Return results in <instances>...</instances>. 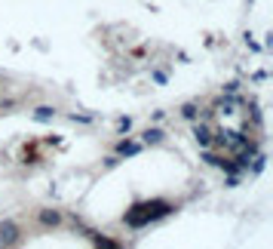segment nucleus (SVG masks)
<instances>
[{"mask_svg":"<svg viewBox=\"0 0 273 249\" xmlns=\"http://www.w3.org/2000/svg\"><path fill=\"white\" fill-rule=\"evenodd\" d=\"M172 213H175V206H172V203H166V200L138 203V206H132V209L126 213V225H132V228H141V225H148V222H157V219H163V216H172Z\"/></svg>","mask_w":273,"mask_h":249,"instance_id":"f257e3e1","label":"nucleus"},{"mask_svg":"<svg viewBox=\"0 0 273 249\" xmlns=\"http://www.w3.org/2000/svg\"><path fill=\"white\" fill-rule=\"evenodd\" d=\"M22 243V225L15 219L0 222V246H18Z\"/></svg>","mask_w":273,"mask_h":249,"instance_id":"f03ea898","label":"nucleus"},{"mask_svg":"<svg viewBox=\"0 0 273 249\" xmlns=\"http://www.w3.org/2000/svg\"><path fill=\"white\" fill-rule=\"evenodd\" d=\"M34 219H37V225H40V228H61L65 213H61V209H52V206H43V209H37V213H34Z\"/></svg>","mask_w":273,"mask_h":249,"instance_id":"7ed1b4c3","label":"nucleus"},{"mask_svg":"<svg viewBox=\"0 0 273 249\" xmlns=\"http://www.w3.org/2000/svg\"><path fill=\"white\" fill-rule=\"evenodd\" d=\"M194 139H197L200 148H209V145H212V129H209L206 123H197V120H194Z\"/></svg>","mask_w":273,"mask_h":249,"instance_id":"20e7f679","label":"nucleus"},{"mask_svg":"<svg viewBox=\"0 0 273 249\" xmlns=\"http://www.w3.org/2000/svg\"><path fill=\"white\" fill-rule=\"evenodd\" d=\"M163 139H166V132L157 129V126H148V129L141 132V145H163Z\"/></svg>","mask_w":273,"mask_h":249,"instance_id":"39448f33","label":"nucleus"},{"mask_svg":"<svg viewBox=\"0 0 273 249\" xmlns=\"http://www.w3.org/2000/svg\"><path fill=\"white\" fill-rule=\"evenodd\" d=\"M141 151V142H117V157H132V154H138Z\"/></svg>","mask_w":273,"mask_h":249,"instance_id":"423d86ee","label":"nucleus"},{"mask_svg":"<svg viewBox=\"0 0 273 249\" xmlns=\"http://www.w3.org/2000/svg\"><path fill=\"white\" fill-rule=\"evenodd\" d=\"M181 117L194 123V120L200 117V105H197V102H187V105H181Z\"/></svg>","mask_w":273,"mask_h":249,"instance_id":"0eeeda50","label":"nucleus"},{"mask_svg":"<svg viewBox=\"0 0 273 249\" xmlns=\"http://www.w3.org/2000/svg\"><path fill=\"white\" fill-rule=\"evenodd\" d=\"M55 114H58V111H55L52 105H40V108H34V117H37V120H52Z\"/></svg>","mask_w":273,"mask_h":249,"instance_id":"6e6552de","label":"nucleus"},{"mask_svg":"<svg viewBox=\"0 0 273 249\" xmlns=\"http://www.w3.org/2000/svg\"><path fill=\"white\" fill-rule=\"evenodd\" d=\"M117 129H120V132H129V129H132V120H129V117H120V120H117Z\"/></svg>","mask_w":273,"mask_h":249,"instance_id":"1a4fd4ad","label":"nucleus"},{"mask_svg":"<svg viewBox=\"0 0 273 249\" xmlns=\"http://www.w3.org/2000/svg\"><path fill=\"white\" fill-rule=\"evenodd\" d=\"M203 160L212 163V166H221V163H224V157H218V154H203Z\"/></svg>","mask_w":273,"mask_h":249,"instance_id":"9d476101","label":"nucleus"},{"mask_svg":"<svg viewBox=\"0 0 273 249\" xmlns=\"http://www.w3.org/2000/svg\"><path fill=\"white\" fill-rule=\"evenodd\" d=\"M18 105V99H0V111H12Z\"/></svg>","mask_w":273,"mask_h":249,"instance_id":"9b49d317","label":"nucleus"},{"mask_svg":"<svg viewBox=\"0 0 273 249\" xmlns=\"http://www.w3.org/2000/svg\"><path fill=\"white\" fill-rule=\"evenodd\" d=\"M0 92H3V86H0Z\"/></svg>","mask_w":273,"mask_h":249,"instance_id":"f8f14e48","label":"nucleus"}]
</instances>
